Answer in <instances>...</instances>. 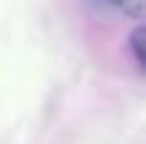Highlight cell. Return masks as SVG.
<instances>
[{
  "label": "cell",
  "mask_w": 146,
  "mask_h": 144,
  "mask_svg": "<svg viewBox=\"0 0 146 144\" xmlns=\"http://www.w3.org/2000/svg\"><path fill=\"white\" fill-rule=\"evenodd\" d=\"M95 5L100 8H108V11H116V14H125V16H141L143 14V0H92Z\"/></svg>",
  "instance_id": "6da1fadb"
},
{
  "label": "cell",
  "mask_w": 146,
  "mask_h": 144,
  "mask_svg": "<svg viewBox=\"0 0 146 144\" xmlns=\"http://www.w3.org/2000/svg\"><path fill=\"white\" fill-rule=\"evenodd\" d=\"M130 52H133V57H135V63L143 68V63H146V52H143V27H135V30H133V35H130Z\"/></svg>",
  "instance_id": "7a4b0ae2"
}]
</instances>
